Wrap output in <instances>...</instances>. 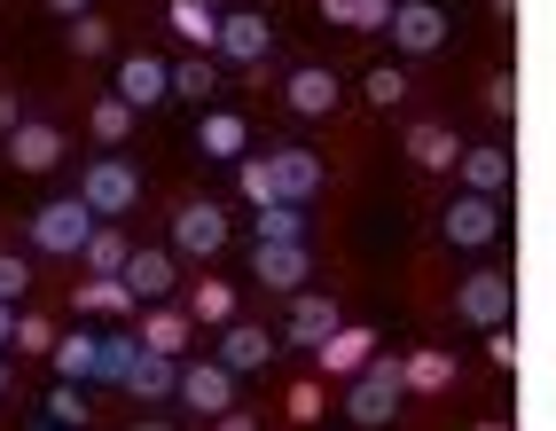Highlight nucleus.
I'll list each match as a JSON object with an SVG mask.
<instances>
[{"label": "nucleus", "mask_w": 556, "mask_h": 431, "mask_svg": "<svg viewBox=\"0 0 556 431\" xmlns=\"http://www.w3.org/2000/svg\"><path fill=\"white\" fill-rule=\"evenodd\" d=\"M87 236H94V212L79 197H55V204L31 212V251H48V259H79Z\"/></svg>", "instance_id": "obj_1"}, {"label": "nucleus", "mask_w": 556, "mask_h": 431, "mask_svg": "<svg viewBox=\"0 0 556 431\" xmlns=\"http://www.w3.org/2000/svg\"><path fill=\"white\" fill-rule=\"evenodd\" d=\"M134 197H141V173H134L126 157H94V165L79 173V204L94 212V220H126Z\"/></svg>", "instance_id": "obj_2"}, {"label": "nucleus", "mask_w": 556, "mask_h": 431, "mask_svg": "<svg viewBox=\"0 0 556 431\" xmlns=\"http://www.w3.org/2000/svg\"><path fill=\"white\" fill-rule=\"evenodd\" d=\"M400 392H407L400 362H384V353H377V362H368V369L353 377V423H368V431L392 423V416H400Z\"/></svg>", "instance_id": "obj_3"}, {"label": "nucleus", "mask_w": 556, "mask_h": 431, "mask_svg": "<svg viewBox=\"0 0 556 431\" xmlns=\"http://www.w3.org/2000/svg\"><path fill=\"white\" fill-rule=\"evenodd\" d=\"M180 408H197V416H228L236 408V369H219V362H180Z\"/></svg>", "instance_id": "obj_4"}, {"label": "nucleus", "mask_w": 556, "mask_h": 431, "mask_svg": "<svg viewBox=\"0 0 556 431\" xmlns=\"http://www.w3.org/2000/svg\"><path fill=\"white\" fill-rule=\"evenodd\" d=\"M384 31H392L407 55H439V48H447V9H431V0H400Z\"/></svg>", "instance_id": "obj_5"}, {"label": "nucleus", "mask_w": 556, "mask_h": 431, "mask_svg": "<svg viewBox=\"0 0 556 431\" xmlns=\"http://www.w3.org/2000/svg\"><path fill=\"white\" fill-rule=\"evenodd\" d=\"M455 314L463 321H478V330H509V275H470L463 291H455Z\"/></svg>", "instance_id": "obj_6"}, {"label": "nucleus", "mask_w": 556, "mask_h": 431, "mask_svg": "<svg viewBox=\"0 0 556 431\" xmlns=\"http://www.w3.org/2000/svg\"><path fill=\"white\" fill-rule=\"evenodd\" d=\"M267 48H275V24H267V16H251V9H236V16H219V55H228L236 71H251V63H267Z\"/></svg>", "instance_id": "obj_7"}, {"label": "nucleus", "mask_w": 556, "mask_h": 431, "mask_svg": "<svg viewBox=\"0 0 556 431\" xmlns=\"http://www.w3.org/2000/svg\"><path fill=\"white\" fill-rule=\"evenodd\" d=\"M118 102H126V111L173 102V63H157V55H126V63H118Z\"/></svg>", "instance_id": "obj_8"}, {"label": "nucleus", "mask_w": 556, "mask_h": 431, "mask_svg": "<svg viewBox=\"0 0 556 431\" xmlns=\"http://www.w3.org/2000/svg\"><path fill=\"white\" fill-rule=\"evenodd\" d=\"M494 236H502V204H494V197H455V204H447V243L486 251Z\"/></svg>", "instance_id": "obj_9"}, {"label": "nucleus", "mask_w": 556, "mask_h": 431, "mask_svg": "<svg viewBox=\"0 0 556 431\" xmlns=\"http://www.w3.org/2000/svg\"><path fill=\"white\" fill-rule=\"evenodd\" d=\"M219 243H228V212H219V204H189L173 220V251H180V259H212Z\"/></svg>", "instance_id": "obj_10"}, {"label": "nucleus", "mask_w": 556, "mask_h": 431, "mask_svg": "<svg viewBox=\"0 0 556 431\" xmlns=\"http://www.w3.org/2000/svg\"><path fill=\"white\" fill-rule=\"evenodd\" d=\"M267 173H275V204H314V189H321V157L314 150H275Z\"/></svg>", "instance_id": "obj_11"}, {"label": "nucleus", "mask_w": 556, "mask_h": 431, "mask_svg": "<svg viewBox=\"0 0 556 431\" xmlns=\"http://www.w3.org/2000/svg\"><path fill=\"white\" fill-rule=\"evenodd\" d=\"M251 275L275 282V291H299L314 275V259H306V243H251Z\"/></svg>", "instance_id": "obj_12"}, {"label": "nucleus", "mask_w": 556, "mask_h": 431, "mask_svg": "<svg viewBox=\"0 0 556 431\" xmlns=\"http://www.w3.org/2000/svg\"><path fill=\"white\" fill-rule=\"evenodd\" d=\"M118 282H126L141 306H165V299H173V251H134Z\"/></svg>", "instance_id": "obj_13"}, {"label": "nucleus", "mask_w": 556, "mask_h": 431, "mask_svg": "<svg viewBox=\"0 0 556 431\" xmlns=\"http://www.w3.org/2000/svg\"><path fill=\"white\" fill-rule=\"evenodd\" d=\"M134 338L150 345V353H165V362H180V353H189V338H197V321L180 314V306H150V314H141V330H134Z\"/></svg>", "instance_id": "obj_14"}, {"label": "nucleus", "mask_w": 556, "mask_h": 431, "mask_svg": "<svg viewBox=\"0 0 556 431\" xmlns=\"http://www.w3.org/2000/svg\"><path fill=\"white\" fill-rule=\"evenodd\" d=\"M9 165H24V173L63 165V134H55V126H40V118H24V126L9 134Z\"/></svg>", "instance_id": "obj_15"}, {"label": "nucleus", "mask_w": 556, "mask_h": 431, "mask_svg": "<svg viewBox=\"0 0 556 431\" xmlns=\"http://www.w3.org/2000/svg\"><path fill=\"white\" fill-rule=\"evenodd\" d=\"M282 102H290V111H299V118H329V111H338V79H329L321 63H306V71H290Z\"/></svg>", "instance_id": "obj_16"}, {"label": "nucleus", "mask_w": 556, "mask_h": 431, "mask_svg": "<svg viewBox=\"0 0 556 431\" xmlns=\"http://www.w3.org/2000/svg\"><path fill=\"white\" fill-rule=\"evenodd\" d=\"M267 353H275V338L258 330V321H228V338H219V369L251 377V369H267Z\"/></svg>", "instance_id": "obj_17"}, {"label": "nucleus", "mask_w": 556, "mask_h": 431, "mask_svg": "<svg viewBox=\"0 0 556 431\" xmlns=\"http://www.w3.org/2000/svg\"><path fill=\"white\" fill-rule=\"evenodd\" d=\"M314 362H321L329 377H361L368 362H377V330H338L329 345H314Z\"/></svg>", "instance_id": "obj_18"}, {"label": "nucleus", "mask_w": 556, "mask_h": 431, "mask_svg": "<svg viewBox=\"0 0 556 431\" xmlns=\"http://www.w3.org/2000/svg\"><path fill=\"white\" fill-rule=\"evenodd\" d=\"M463 189L502 204V189H509V150H502V141H486V150H463Z\"/></svg>", "instance_id": "obj_19"}, {"label": "nucleus", "mask_w": 556, "mask_h": 431, "mask_svg": "<svg viewBox=\"0 0 556 431\" xmlns=\"http://www.w3.org/2000/svg\"><path fill=\"white\" fill-rule=\"evenodd\" d=\"M173 384H180V362H165V353L141 345V353H134V369H126V392H134V401H165Z\"/></svg>", "instance_id": "obj_20"}, {"label": "nucleus", "mask_w": 556, "mask_h": 431, "mask_svg": "<svg viewBox=\"0 0 556 431\" xmlns=\"http://www.w3.org/2000/svg\"><path fill=\"white\" fill-rule=\"evenodd\" d=\"M197 141H204V150H212V157H228V165H236V157L251 150V126H243V111H204V126H197Z\"/></svg>", "instance_id": "obj_21"}, {"label": "nucleus", "mask_w": 556, "mask_h": 431, "mask_svg": "<svg viewBox=\"0 0 556 431\" xmlns=\"http://www.w3.org/2000/svg\"><path fill=\"white\" fill-rule=\"evenodd\" d=\"M338 330H345V321H338L329 299H299V306H290V345H329Z\"/></svg>", "instance_id": "obj_22"}, {"label": "nucleus", "mask_w": 556, "mask_h": 431, "mask_svg": "<svg viewBox=\"0 0 556 431\" xmlns=\"http://www.w3.org/2000/svg\"><path fill=\"white\" fill-rule=\"evenodd\" d=\"M79 259H87L94 275H126L134 243H126V228H118V220H94V236H87V251H79Z\"/></svg>", "instance_id": "obj_23"}, {"label": "nucleus", "mask_w": 556, "mask_h": 431, "mask_svg": "<svg viewBox=\"0 0 556 431\" xmlns=\"http://www.w3.org/2000/svg\"><path fill=\"white\" fill-rule=\"evenodd\" d=\"M407 157H416L424 173H447V165H463V141L447 126H416V134H407Z\"/></svg>", "instance_id": "obj_24"}, {"label": "nucleus", "mask_w": 556, "mask_h": 431, "mask_svg": "<svg viewBox=\"0 0 556 431\" xmlns=\"http://www.w3.org/2000/svg\"><path fill=\"white\" fill-rule=\"evenodd\" d=\"M173 31L189 48H219V0H173Z\"/></svg>", "instance_id": "obj_25"}, {"label": "nucleus", "mask_w": 556, "mask_h": 431, "mask_svg": "<svg viewBox=\"0 0 556 431\" xmlns=\"http://www.w3.org/2000/svg\"><path fill=\"white\" fill-rule=\"evenodd\" d=\"M392 9H400V0H321V16L345 24V31H384Z\"/></svg>", "instance_id": "obj_26"}, {"label": "nucleus", "mask_w": 556, "mask_h": 431, "mask_svg": "<svg viewBox=\"0 0 556 431\" xmlns=\"http://www.w3.org/2000/svg\"><path fill=\"white\" fill-rule=\"evenodd\" d=\"M400 377L416 384V392H447V384H455V353L424 345V353H407V362H400Z\"/></svg>", "instance_id": "obj_27"}, {"label": "nucleus", "mask_w": 556, "mask_h": 431, "mask_svg": "<svg viewBox=\"0 0 556 431\" xmlns=\"http://www.w3.org/2000/svg\"><path fill=\"white\" fill-rule=\"evenodd\" d=\"M94 345H102V338H87V330L55 338V353H48V362L63 369V384H87V377H94Z\"/></svg>", "instance_id": "obj_28"}, {"label": "nucleus", "mask_w": 556, "mask_h": 431, "mask_svg": "<svg viewBox=\"0 0 556 431\" xmlns=\"http://www.w3.org/2000/svg\"><path fill=\"white\" fill-rule=\"evenodd\" d=\"M134 353H141V338H126V330H110V338L94 345V384H126V369H134Z\"/></svg>", "instance_id": "obj_29"}, {"label": "nucleus", "mask_w": 556, "mask_h": 431, "mask_svg": "<svg viewBox=\"0 0 556 431\" xmlns=\"http://www.w3.org/2000/svg\"><path fill=\"white\" fill-rule=\"evenodd\" d=\"M134 306H141V299L126 291L118 275H94L87 291H79V314H110V321H118V314H134Z\"/></svg>", "instance_id": "obj_30"}, {"label": "nucleus", "mask_w": 556, "mask_h": 431, "mask_svg": "<svg viewBox=\"0 0 556 431\" xmlns=\"http://www.w3.org/2000/svg\"><path fill=\"white\" fill-rule=\"evenodd\" d=\"M258 243H306V204H267L258 212Z\"/></svg>", "instance_id": "obj_31"}, {"label": "nucleus", "mask_w": 556, "mask_h": 431, "mask_svg": "<svg viewBox=\"0 0 556 431\" xmlns=\"http://www.w3.org/2000/svg\"><path fill=\"white\" fill-rule=\"evenodd\" d=\"M189 321H236V291H228V282H197Z\"/></svg>", "instance_id": "obj_32"}, {"label": "nucleus", "mask_w": 556, "mask_h": 431, "mask_svg": "<svg viewBox=\"0 0 556 431\" xmlns=\"http://www.w3.org/2000/svg\"><path fill=\"white\" fill-rule=\"evenodd\" d=\"M126 126H134V111H126L118 94H102V102H94V141H102V150H118Z\"/></svg>", "instance_id": "obj_33"}, {"label": "nucleus", "mask_w": 556, "mask_h": 431, "mask_svg": "<svg viewBox=\"0 0 556 431\" xmlns=\"http://www.w3.org/2000/svg\"><path fill=\"white\" fill-rule=\"evenodd\" d=\"M236 189H243V204L267 212V204H275V173H267V157H243V165H236Z\"/></svg>", "instance_id": "obj_34"}, {"label": "nucleus", "mask_w": 556, "mask_h": 431, "mask_svg": "<svg viewBox=\"0 0 556 431\" xmlns=\"http://www.w3.org/2000/svg\"><path fill=\"white\" fill-rule=\"evenodd\" d=\"M204 94H212V63H197V55L173 63V102H204Z\"/></svg>", "instance_id": "obj_35"}, {"label": "nucleus", "mask_w": 556, "mask_h": 431, "mask_svg": "<svg viewBox=\"0 0 556 431\" xmlns=\"http://www.w3.org/2000/svg\"><path fill=\"white\" fill-rule=\"evenodd\" d=\"M48 416H55L63 431H79V423H87V401H79V384H55V392H48Z\"/></svg>", "instance_id": "obj_36"}, {"label": "nucleus", "mask_w": 556, "mask_h": 431, "mask_svg": "<svg viewBox=\"0 0 556 431\" xmlns=\"http://www.w3.org/2000/svg\"><path fill=\"white\" fill-rule=\"evenodd\" d=\"M24 291H31V267H24V259H9V251H0V306H16Z\"/></svg>", "instance_id": "obj_37"}, {"label": "nucleus", "mask_w": 556, "mask_h": 431, "mask_svg": "<svg viewBox=\"0 0 556 431\" xmlns=\"http://www.w3.org/2000/svg\"><path fill=\"white\" fill-rule=\"evenodd\" d=\"M368 102H377V111H392V102L407 94V79H400V71H368V87H361Z\"/></svg>", "instance_id": "obj_38"}, {"label": "nucleus", "mask_w": 556, "mask_h": 431, "mask_svg": "<svg viewBox=\"0 0 556 431\" xmlns=\"http://www.w3.org/2000/svg\"><path fill=\"white\" fill-rule=\"evenodd\" d=\"M16 345L24 353H55V330H48L40 314H16Z\"/></svg>", "instance_id": "obj_39"}, {"label": "nucleus", "mask_w": 556, "mask_h": 431, "mask_svg": "<svg viewBox=\"0 0 556 431\" xmlns=\"http://www.w3.org/2000/svg\"><path fill=\"white\" fill-rule=\"evenodd\" d=\"M486 111H494V118L517 111V79H509V71H494V79H486Z\"/></svg>", "instance_id": "obj_40"}, {"label": "nucleus", "mask_w": 556, "mask_h": 431, "mask_svg": "<svg viewBox=\"0 0 556 431\" xmlns=\"http://www.w3.org/2000/svg\"><path fill=\"white\" fill-rule=\"evenodd\" d=\"M71 48H79V55H102V48H110V31H102L94 16H79V24H71Z\"/></svg>", "instance_id": "obj_41"}, {"label": "nucleus", "mask_w": 556, "mask_h": 431, "mask_svg": "<svg viewBox=\"0 0 556 431\" xmlns=\"http://www.w3.org/2000/svg\"><path fill=\"white\" fill-rule=\"evenodd\" d=\"M290 416L314 423V416H321V392H314V384H299V392H290Z\"/></svg>", "instance_id": "obj_42"}, {"label": "nucleus", "mask_w": 556, "mask_h": 431, "mask_svg": "<svg viewBox=\"0 0 556 431\" xmlns=\"http://www.w3.org/2000/svg\"><path fill=\"white\" fill-rule=\"evenodd\" d=\"M16 126H24V102H16V94H0V134H16Z\"/></svg>", "instance_id": "obj_43"}, {"label": "nucleus", "mask_w": 556, "mask_h": 431, "mask_svg": "<svg viewBox=\"0 0 556 431\" xmlns=\"http://www.w3.org/2000/svg\"><path fill=\"white\" fill-rule=\"evenodd\" d=\"M212 431H258V423H251L243 408H228V416H212Z\"/></svg>", "instance_id": "obj_44"}, {"label": "nucleus", "mask_w": 556, "mask_h": 431, "mask_svg": "<svg viewBox=\"0 0 556 431\" xmlns=\"http://www.w3.org/2000/svg\"><path fill=\"white\" fill-rule=\"evenodd\" d=\"M48 9H55V16H71V24H79V16H87V0H48Z\"/></svg>", "instance_id": "obj_45"}, {"label": "nucleus", "mask_w": 556, "mask_h": 431, "mask_svg": "<svg viewBox=\"0 0 556 431\" xmlns=\"http://www.w3.org/2000/svg\"><path fill=\"white\" fill-rule=\"evenodd\" d=\"M0 345H16V306H0Z\"/></svg>", "instance_id": "obj_46"}, {"label": "nucleus", "mask_w": 556, "mask_h": 431, "mask_svg": "<svg viewBox=\"0 0 556 431\" xmlns=\"http://www.w3.org/2000/svg\"><path fill=\"white\" fill-rule=\"evenodd\" d=\"M0 401H9V362H0Z\"/></svg>", "instance_id": "obj_47"}, {"label": "nucleus", "mask_w": 556, "mask_h": 431, "mask_svg": "<svg viewBox=\"0 0 556 431\" xmlns=\"http://www.w3.org/2000/svg\"><path fill=\"white\" fill-rule=\"evenodd\" d=\"M134 431H173V423H134Z\"/></svg>", "instance_id": "obj_48"}, {"label": "nucleus", "mask_w": 556, "mask_h": 431, "mask_svg": "<svg viewBox=\"0 0 556 431\" xmlns=\"http://www.w3.org/2000/svg\"><path fill=\"white\" fill-rule=\"evenodd\" d=\"M478 431H509V423H478Z\"/></svg>", "instance_id": "obj_49"}]
</instances>
